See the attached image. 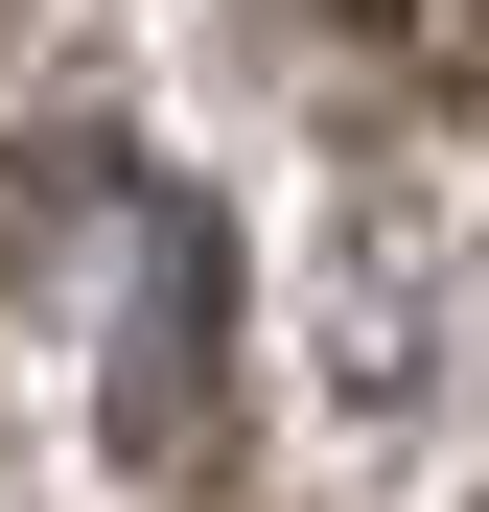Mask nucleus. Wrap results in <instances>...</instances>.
I'll return each mask as SVG.
<instances>
[{"label":"nucleus","mask_w":489,"mask_h":512,"mask_svg":"<svg viewBox=\"0 0 489 512\" xmlns=\"http://www.w3.org/2000/svg\"><path fill=\"white\" fill-rule=\"evenodd\" d=\"M326 24H350V47H396L420 94H466V117H489V0H326Z\"/></svg>","instance_id":"1"}]
</instances>
